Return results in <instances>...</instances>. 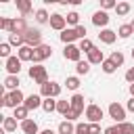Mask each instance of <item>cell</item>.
<instances>
[{
    "instance_id": "1",
    "label": "cell",
    "mask_w": 134,
    "mask_h": 134,
    "mask_svg": "<svg viewBox=\"0 0 134 134\" xmlns=\"http://www.w3.org/2000/svg\"><path fill=\"white\" fill-rule=\"evenodd\" d=\"M25 103V96L21 90H13V92H6L2 94V107H10V109H17Z\"/></svg>"
},
{
    "instance_id": "2",
    "label": "cell",
    "mask_w": 134,
    "mask_h": 134,
    "mask_svg": "<svg viewBox=\"0 0 134 134\" xmlns=\"http://www.w3.org/2000/svg\"><path fill=\"white\" fill-rule=\"evenodd\" d=\"M29 77H31L36 84L44 86V84L48 82V71H46L44 65H31V67H29Z\"/></svg>"
},
{
    "instance_id": "3",
    "label": "cell",
    "mask_w": 134,
    "mask_h": 134,
    "mask_svg": "<svg viewBox=\"0 0 134 134\" xmlns=\"http://www.w3.org/2000/svg\"><path fill=\"white\" fill-rule=\"evenodd\" d=\"M59 94H61V84H57V82H46L44 86H40L42 98H57Z\"/></svg>"
},
{
    "instance_id": "4",
    "label": "cell",
    "mask_w": 134,
    "mask_h": 134,
    "mask_svg": "<svg viewBox=\"0 0 134 134\" xmlns=\"http://www.w3.org/2000/svg\"><path fill=\"white\" fill-rule=\"evenodd\" d=\"M52 57V46L50 44H42L38 48H34V65H42V61Z\"/></svg>"
},
{
    "instance_id": "5",
    "label": "cell",
    "mask_w": 134,
    "mask_h": 134,
    "mask_svg": "<svg viewBox=\"0 0 134 134\" xmlns=\"http://www.w3.org/2000/svg\"><path fill=\"white\" fill-rule=\"evenodd\" d=\"M84 115H86V119L90 121V124H100V119L105 117V111L98 107V105H88L86 107V111H84Z\"/></svg>"
},
{
    "instance_id": "6",
    "label": "cell",
    "mask_w": 134,
    "mask_h": 134,
    "mask_svg": "<svg viewBox=\"0 0 134 134\" xmlns=\"http://www.w3.org/2000/svg\"><path fill=\"white\" fill-rule=\"evenodd\" d=\"M23 36H25V44H27V46H31V48L42 46V31H40V29L29 27V29H27Z\"/></svg>"
},
{
    "instance_id": "7",
    "label": "cell",
    "mask_w": 134,
    "mask_h": 134,
    "mask_svg": "<svg viewBox=\"0 0 134 134\" xmlns=\"http://www.w3.org/2000/svg\"><path fill=\"white\" fill-rule=\"evenodd\" d=\"M107 113H109V117H111V119H115L117 124L126 121V109H124L119 103H111V105H109V109H107Z\"/></svg>"
},
{
    "instance_id": "8",
    "label": "cell",
    "mask_w": 134,
    "mask_h": 134,
    "mask_svg": "<svg viewBox=\"0 0 134 134\" xmlns=\"http://www.w3.org/2000/svg\"><path fill=\"white\" fill-rule=\"evenodd\" d=\"M63 57L67 59V61H73V63H80L82 59V50H80V46H75V44H67L65 46V50H63Z\"/></svg>"
},
{
    "instance_id": "9",
    "label": "cell",
    "mask_w": 134,
    "mask_h": 134,
    "mask_svg": "<svg viewBox=\"0 0 134 134\" xmlns=\"http://www.w3.org/2000/svg\"><path fill=\"white\" fill-rule=\"evenodd\" d=\"M109 15H107V10H96L94 15H92V23L98 27V29H107V25H109Z\"/></svg>"
},
{
    "instance_id": "10",
    "label": "cell",
    "mask_w": 134,
    "mask_h": 134,
    "mask_svg": "<svg viewBox=\"0 0 134 134\" xmlns=\"http://www.w3.org/2000/svg\"><path fill=\"white\" fill-rule=\"evenodd\" d=\"M21 59L19 57H10V59H6V63H4V67H6V71H8V75H19V71H21Z\"/></svg>"
},
{
    "instance_id": "11",
    "label": "cell",
    "mask_w": 134,
    "mask_h": 134,
    "mask_svg": "<svg viewBox=\"0 0 134 134\" xmlns=\"http://www.w3.org/2000/svg\"><path fill=\"white\" fill-rule=\"evenodd\" d=\"M48 23H50V27H52V29H57V31H65V29H67V27H65V25H67V21H65V17H63V15H59V13L50 15V21H48Z\"/></svg>"
},
{
    "instance_id": "12",
    "label": "cell",
    "mask_w": 134,
    "mask_h": 134,
    "mask_svg": "<svg viewBox=\"0 0 134 134\" xmlns=\"http://www.w3.org/2000/svg\"><path fill=\"white\" fill-rule=\"evenodd\" d=\"M42 103H44V98H42L40 94H29V96H25V103H23V105H25L29 111H34V109H40Z\"/></svg>"
},
{
    "instance_id": "13",
    "label": "cell",
    "mask_w": 134,
    "mask_h": 134,
    "mask_svg": "<svg viewBox=\"0 0 134 134\" xmlns=\"http://www.w3.org/2000/svg\"><path fill=\"white\" fill-rule=\"evenodd\" d=\"M98 40L103 42V44H113L115 40H117V31H113V29H100V34H98Z\"/></svg>"
},
{
    "instance_id": "14",
    "label": "cell",
    "mask_w": 134,
    "mask_h": 134,
    "mask_svg": "<svg viewBox=\"0 0 134 134\" xmlns=\"http://www.w3.org/2000/svg\"><path fill=\"white\" fill-rule=\"evenodd\" d=\"M71 111H75L77 115H82V113L86 111V109H84V96L77 94V92L71 96Z\"/></svg>"
},
{
    "instance_id": "15",
    "label": "cell",
    "mask_w": 134,
    "mask_h": 134,
    "mask_svg": "<svg viewBox=\"0 0 134 134\" xmlns=\"http://www.w3.org/2000/svg\"><path fill=\"white\" fill-rule=\"evenodd\" d=\"M73 40H77V31L75 27H67L65 31H61V42L67 46V44H73Z\"/></svg>"
},
{
    "instance_id": "16",
    "label": "cell",
    "mask_w": 134,
    "mask_h": 134,
    "mask_svg": "<svg viewBox=\"0 0 134 134\" xmlns=\"http://www.w3.org/2000/svg\"><path fill=\"white\" fill-rule=\"evenodd\" d=\"M21 130H23V134H40L38 121H34V119H25V121H21Z\"/></svg>"
},
{
    "instance_id": "17",
    "label": "cell",
    "mask_w": 134,
    "mask_h": 134,
    "mask_svg": "<svg viewBox=\"0 0 134 134\" xmlns=\"http://www.w3.org/2000/svg\"><path fill=\"white\" fill-rule=\"evenodd\" d=\"M88 63H90V65H103V63H105L103 50H100V48H94V50L88 54Z\"/></svg>"
},
{
    "instance_id": "18",
    "label": "cell",
    "mask_w": 134,
    "mask_h": 134,
    "mask_svg": "<svg viewBox=\"0 0 134 134\" xmlns=\"http://www.w3.org/2000/svg\"><path fill=\"white\" fill-rule=\"evenodd\" d=\"M17 57H19L21 61H31V63H34V48L25 44V46H21V48L17 50Z\"/></svg>"
},
{
    "instance_id": "19",
    "label": "cell",
    "mask_w": 134,
    "mask_h": 134,
    "mask_svg": "<svg viewBox=\"0 0 134 134\" xmlns=\"http://www.w3.org/2000/svg\"><path fill=\"white\" fill-rule=\"evenodd\" d=\"M8 44L17 46V50H19L21 46H25V36L23 34H8Z\"/></svg>"
},
{
    "instance_id": "20",
    "label": "cell",
    "mask_w": 134,
    "mask_h": 134,
    "mask_svg": "<svg viewBox=\"0 0 134 134\" xmlns=\"http://www.w3.org/2000/svg\"><path fill=\"white\" fill-rule=\"evenodd\" d=\"M57 134H75V126H73V121H61L59 124V128H57Z\"/></svg>"
},
{
    "instance_id": "21",
    "label": "cell",
    "mask_w": 134,
    "mask_h": 134,
    "mask_svg": "<svg viewBox=\"0 0 134 134\" xmlns=\"http://www.w3.org/2000/svg\"><path fill=\"white\" fill-rule=\"evenodd\" d=\"M17 8L21 10V17H29L31 15V2L29 0H17Z\"/></svg>"
},
{
    "instance_id": "22",
    "label": "cell",
    "mask_w": 134,
    "mask_h": 134,
    "mask_svg": "<svg viewBox=\"0 0 134 134\" xmlns=\"http://www.w3.org/2000/svg\"><path fill=\"white\" fill-rule=\"evenodd\" d=\"M19 75H6V80H4V88H8L10 92L13 90H19Z\"/></svg>"
},
{
    "instance_id": "23",
    "label": "cell",
    "mask_w": 134,
    "mask_h": 134,
    "mask_svg": "<svg viewBox=\"0 0 134 134\" xmlns=\"http://www.w3.org/2000/svg\"><path fill=\"white\" fill-rule=\"evenodd\" d=\"M27 113H29V109H27L25 105H21V107H17V109H13V117H15V119H21V121H25V119H29V117H27Z\"/></svg>"
},
{
    "instance_id": "24",
    "label": "cell",
    "mask_w": 134,
    "mask_h": 134,
    "mask_svg": "<svg viewBox=\"0 0 134 134\" xmlns=\"http://www.w3.org/2000/svg\"><path fill=\"white\" fill-rule=\"evenodd\" d=\"M27 29H29V27H27V21H25L23 17H17V19H15V31H13V34H25Z\"/></svg>"
},
{
    "instance_id": "25",
    "label": "cell",
    "mask_w": 134,
    "mask_h": 134,
    "mask_svg": "<svg viewBox=\"0 0 134 134\" xmlns=\"http://www.w3.org/2000/svg\"><path fill=\"white\" fill-rule=\"evenodd\" d=\"M2 128H4V132H15L17 130V119L15 117H2Z\"/></svg>"
},
{
    "instance_id": "26",
    "label": "cell",
    "mask_w": 134,
    "mask_h": 134,
    "mask_svg": "<svg viewBox=\"0 0 134 134\" xmlns=\"http://www.w3.org/2000/svg\"><path fill=\"white\" fill-rule=\"evenodd\" d=\"M0 29L13 34V31H15V19H6V17H2V19H0Z\"/></svg>"
},
{
    "instance_id": "27",
    "label": "cell",
    "mask_w": 134,
    "mask_h": 134,
    "mask_svg": "<svg viewBox=\"0 0 134 134\" xmlns=\"http://www.w3.org/2000/svg\"><path fill=\"white\" fill-rule=\"evenodd\" d=\"M57 111L65 117V115L71 111V100H57Z\"/></svg>"
},
{
    "instance_id": "28",
    "label": "cell",
    "mask_w": 134,
    "mask_h": 134,
    "mask_svg": "<svg viewBox=\"0 0 134 134\" xmlns=\"http://www.w3.org/2000/svg\"><path fill=\"white\" fill-rule=\"evenodd\" d=\"M130 2H117V6H115V13H117V17H126L128 13H130Z\"/></svg>"
},
{
    "instance_id": "29",
    "label": "cell",
    "mask_w": 134,
    "mask_h": 134,
    "mask_svg": "<svg viewBox=\"0 0 134 134\" xmlns=\"http://www.w3.org/2000/svg\"><path fill=\"white\" fill-rule=\"evenodd\" d=\"M36 21H38V23H48V21H50L48 10H46V8H38V10H36Z\"/></svg>"
},
{
    "instance_id": "30",
    "label": "cell",
    "mask_w": 134,
    "mask_h": 134,
    "mask_svg": "<svg viewBox=\"0 0 134 134\" xmlns=\"http://www.w3.org/2000/svg\"><path fill=\"white\" fill-rule=\"evenodd\" d=\"M132 34H134V31H132L130 23H124V25H119V29H117V36H119V38H124V40H126V38H130Z\"/></svg>"
},
{
    "instance_id": "31",
    "label": "cell",
    "mask_w": 134,
    "mask_h": 134,
    "mask_svg": "<svg viewBox=\"0 0 134 134\" xmlns=\"http://www.w3.org/2000/svg\"><path fill=\"white\" fill-rule=\"evenodd\" d=\"M94 48H96V46L92 44V40H88V38H86V40H80V50H82V52L90 54V52H92Z\"/></svg>"
},
{
    "instance_id": "32",
    "label": "cell",
    "mask_w": 134,
    "mask_h": 134,
    "mask_svg": "<svg viewBox=\"0 0 134 134\" xmlns=\"http://www.w3.org/2000/svg\"><path fill=\"white\" fill-rule=\"evenodd\" d=\"M109 61H111V63H113L115 67H121L126 59H124V54H121L119 50H115V52H111V57H109Z\"/></svg>"
},
{
    "instance_id": "33",
    "label": "cell",
    "mask_w": 134,
    "mask_h": 134,
    "mask_svg": "<svg viewBox=\"0 0 134 134\" xmlns=\"http://www.w3.org/2000/svg\"><path fill=\"white\" fill-rule=\"evenodd\" d=\"M75 71H77V75H86V73L90 71V63H88V61H80V63H75Z\"/></svg>"
},
{
    "instance_id": "34",
    "label": "cell",
    "mask_w": 134,
    "mask_h": 134,
    "mask_svg": "<svg viewBox=\"0 0 134 134\" xmlns=\"http://www.w3.org/2000/svg\"><path fill=\"white\" fill-rule=\"evenodd\" d=\"M42 109H44L46 113H52V111H57V100H54V98H44V103H42Z\"/></svg>"
},
{
    "instance_id": "35",
    "label": "cell",
    "mask_w": 134,
    "mask_h": 134,
    "mask_svg": "<svg viewBox=\"0 0 134 134\" xmlns=\"http://www.w3.org/2000/svg\"><path fill=\"white\" fill-rule=\"evenodd\" d=\"M65 84H67L69 90H77V88H80V77H77V75H69V77L65 80Z\"/></svg>"
},
{
    "instance_id": "36",
    "label": "cell",
    "mask_w": 134,
    "mask_h": 134,
    "mask_svg": "<svg viewBox=\"0 0 134 134\" xmlns=\"http://www.w3.org/2000/svg\"><path fill=\"white\" fill-rule=\"evenodd\" d=\"M117 128L121 134H134V124H130V121H121V124H117Z\"/></svg>"
},
{
    "instance_id": "37",
    "label": "cell",
    "mask_w": 134,
    "mask_h": 134,
    "mask_svg": "<svg viewBox=\"0 0 134 134\" xmlns=\"http://www.w3.org/2000/svg\"><path fill=\"white\" fill-rule=\"evenodd\" d=\"M65 21H67L69 25H75V27H77V25H80V15H77L75 10H71V13L65 17Z\"/></svg>"
},
{
    "instance_id": "38",
    "label": "cell",
    "mask_w": 134,
    "mask_h": 134,
    "mask_svg": "<svg viewBox=\"0 0 134 134\" xmlns=\"http://www.w3.org/2000/svg\"><path fill=\"white\" fill-rule=\"evenodd\" d=\"M0 57L10 59V44H8V42H2V44H0Z\"/></svg>"
},
{
    "instance_id": "39",
    "label": "cell",
    "mask_w": 134,
    "mask_h": 134,
    "mask_svg": "<svg viewBox=\"0 0 134 134\" xmlns=\"http://www.w3.org/2000/svg\"><path fill=\"white\" fill-rule=\"evenodd\" d=\"M100 69H103L105 73H115V69H117V67H115V65H113L109 59H105V63L100 65Z\"/></svg>"
},
{
    "instance_id": "40",
    "label": "cell",
    "mask_w": 134,
    "mask_h": 134,
    "mask_svg": "<svg viewBox=\"0 0 134 134\" xmlns=\"http://www.w3.org/2000/svg\"><path fill=\"white\" fill-rule=\"evenodd\" d=\"M115 6H117L115 0H103L100 2V10H109V8H115Z\"/></svg>"
},
{
    "instance_id": "41",
    "label": "cell",
    "mask_w": 134,
    "mask_h": 134,
    "mask_svg": "<svg viewBox=\"0 0 134 134\" xmlns=\"http://www.w3.org/2000/svg\"><path fill=\"white\" fill-rule=\"evenodd\" d=\"M88 126L90 124H75V134H88Z\"/></svg>"
},
{
    "instance_id": "42",
    "label": "cell",
    "mask_w": 134,
    "mask_h": 134,
    "mask_svg": "<svg viewBox=\"0 0 134 134\" xmlns=\"http://www.w3.org/2000/svg\"><path fill=\"white\" fill-rule=\"evenodd\" d=\"M75 31H77V38H80V40H86V34H88V31H86V27H84V25H77V27H75Z\"/></svg>"
},
{
    "instance_id": "43",
    "label": "cell",
    "mask_w": 134,
    "mask_h": 134,
    "mask_svg": "<svg viewBox=\"0 0 134 134\" xmlns=\"http://www.w3.org/2000/svg\"><path fill=\"white\" fill-rule=\"evenodd\" d=\"M88 134H100V124H90L88 126Z\"/></svg>"
},
{
    "instance_id": "44",
    "label": "cell",
    "mask_w": 134,
    "mask_h": 134,
    "mask_svg": "<svg viewBox=\"0 0 134 134\" xmlns=\"http://www.w3.org/2000/svg\"><path fill=\"white\" fill-rule=\"evenodd\" d=\"M126 82H130V84H134V67H130V69L126 71Z\"/></svg>"
},
{
    "instance_id": "45",
    "label": "cell",
    "mask_w": 134,
    "mask_h": 134,
    "mask_svg": "<svg viewBox=\"0 0 134 134\" xmlns=\"http://www.w3.org/2000/svg\"><path fill=\"white\" fill-rule=\"evenodd\" d=\"M105 134H121V132L117 126H109V128H105Z\"/></svg>"
},
{
    "instance_id": "46",
    "label": "cell",
    "mask_w": 134,
    "mask_h": 134,
    "mask_svg": "<svg viewBox=\"0 0 134 134\" xmlns=\"http://www.w3.org/2000/svg\"><path fill=\"white\" fill-rule=\"evenodd\" d=\"M126 107H128V111H130V113H134V98H130Z\"/></svg>"
},
{
    "instance_id": "47",
    "label": "cell",
    "mask_w": 134,
    "mask_h": 134,
    "mask_svg": "<svg viewBox=\"0 0 134 134\" xmlns=\"http://www.w3.org/2000/svg\"><path fill=\"white\" fill-rule=\"evenodd\" d=\"M40 134H57V132H52V130H50V128H48V130H42V132H40Z\"/></svg>"
},
{
    "instance_id": "48",
    "label": "cell",
    "mask_w": 134,
    "mask_h": 134,
    "mask_svg": "<svg viewBox=\"0 0 134 134\" xmlns=\"http://www.w3.org/2000/svg\"><path fill=\"white\" fill-rule=\"evenodd\" d=\"M130 96L134 98V84H130Z\"/></svg>"
},
{
    "instance_id": "49",
    "label": "cell",
    "mask_w": 134,
    "mask_h": 134,
    "mask_svg": "<svg viewBox=\"0 0 134 134\" xmlns=\"http://www.w3.org/2000/svg\"><path fill=\"white\" fill-rule=\"evenodd\" d=\"M130 27H132V31H134V19H132V23H130Z\"/></svg>"
},
{
    "instance_id": "50",
    "label": "cell",
    "mask_w": 134,
    "mask_h": 134,
    "mask_svg": "<svg viewBox=\"0 0 134 134\" xmlns=\"http://www.w3.org/2000/svg\"><path fill=\"white\" fill-rule=\"evenodd\" d=\"M132 59H134V48H132Z\"/></svg>"
}]
</instances>
